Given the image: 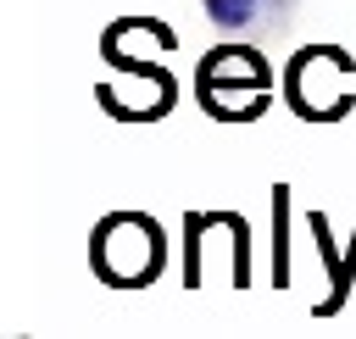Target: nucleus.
Masks as SVG:
<instances>
[{
  "mask_svg": "<svg viewBox=\"0 0 356 339\" xmlns=\"http://www.w3.org/2000/svg\"><path fill=\"white\" fill-rule=\"evenodd\" d=\"M95 261H100L106 278H117V283H139V278L156 272V261H161V239H156V228H150L145 217H111V222L95 233Z\"/></svg>",
  "mask_w": 356,
  "mask_h": 339,
  "instance_id": "obj_1",
  "label": "nucleus"
},
{
  "mask_svg": "<svg viewBox=\"0 0 356 339\" xmlns=\"http://www.w3.org/2000/svg\"><path fill=\"white\" fill-rule=\"evenodd\" d=\"M206 11H211V22H222V28H239V22H250L256 0H206Z\"/></svg>",
  "mask_w": 356,
  "mask_h": 339,
  "instance_id": "obj_2",
  "label": "nucleus"
}]
</instances>
